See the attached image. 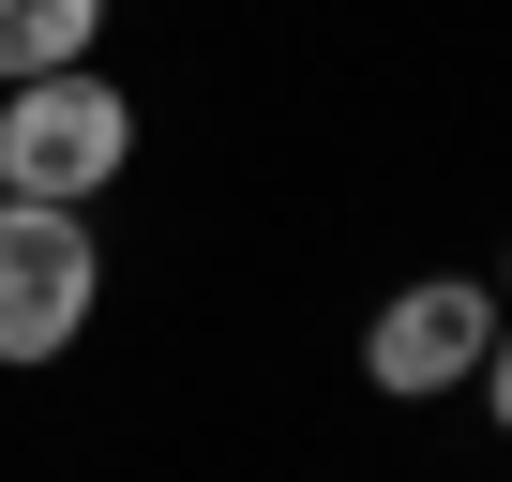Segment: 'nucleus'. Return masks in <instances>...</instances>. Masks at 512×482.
Wrapping results in <instances>:
<instances>
[{
  "label": "nucleus",
  "instance_id": "nucleus-1",
  "mask_svg": "<svg viewBox=\"0 0 512 482\" xmlns=\"http://www.w3.org/2000/svg\"><path fill=\"white\" fill-rule=\"evenodd\" d=\"M121 151H136V106H121L91 61H61V76H16V106H0V196L91 211V196L121 181Z\"/></svg>",
  "mask_w": 512,
  "mask_h": 482
},
{
  "label": "nucleus",
  "instance_id": "nucleus-2",
  "mask_svg": "<svg viewBox=\"0 0 512 482\" xmlns=\"http://www.w3.org/2000/svg\"><path fill=\"white\" fill-rule=\"evenodd\" d=\"M91 211H46V196H0V362H61L91 332Z\"/></svg>",
  "mask_w": 512,
  "mask_h": 482
},
{
  "label": "nucleus",
  "instance_id": "nucleus-3",
  "mask_svg": "<svg viewBox=\"0 0 512 482\" xmlns=\"http://www.w3.org/2000/svg\"><path fill=\"white\" fill-rule=\"evenodd\" d=\"M482 347H497V302L437 272V287H392V302H377L362 377H377L392 407H422V392H467V377H482Z\"/></svg>",
  "mask_w": 512,
  "mask_h": 482
},
{
  "label": "nucleus",
  "instance_id": "nucleus-4",
  "mask_svg": "<svg viewBox=\"0 0 512 482\" xmlns=\"http://www.w3.org/2000/svg\"><path fill=\"white\" fill-rule=\"evenodd\" d=\"M91 31H106V0H0V76H61L91 61Z\"/></svg>",
  "mask_w": 512,
  "mask_h": 482
},
{
  "label": "nucleus",
  "instance_id": "nucleus-5",
  "mask_svg": "<svg viewBox=\"0 0 512 482\" xmlns=\"http://www.w3.org/2000/svg\"><path fill=\"white\" fill-rule=\"evenodd\" d=\"M467 392H482V407H497V437H512V332L482 347V377H467Z\"/></svg>",
  "mask_w": 512,
  "mask_h": 482
}]
</instances>
